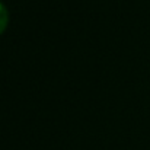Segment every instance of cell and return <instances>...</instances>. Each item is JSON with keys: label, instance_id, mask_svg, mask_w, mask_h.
I'll return each mask as SVG.
<instances>
[{"label": "cell", "instance_id": "1", "mask_svg": "<svg viewBox=\"0 0 150 150\" xmlns=\"http://www.w3.org/2000/svg\"><path fill=\"white\" fill-rule=\"evenodd\" d=\"M7 23H9V12H7L6 6L0 1V35L6 31Z\"/></svg>", "mask_w": 150, "mask_h": 150}]
</instances>
